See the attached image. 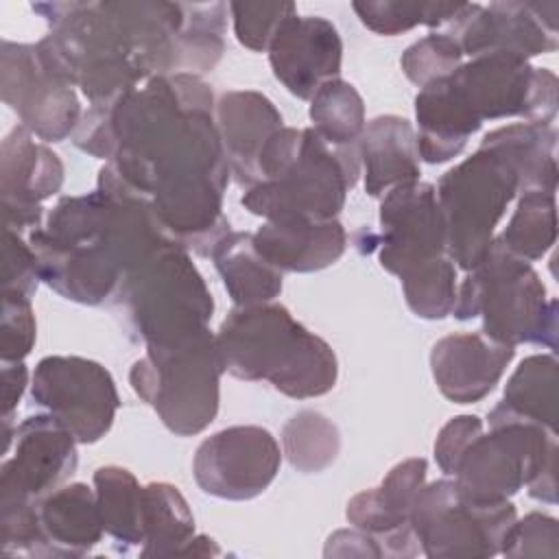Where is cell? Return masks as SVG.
<instances>
[{
	"label": "cell",
	"mask_w": 559,
	"mask_h": 559,
	"mask_svg": "<svg viewBox=\"0 0 559 559\" xmlns=\"http://www.w3.org/2000/svg\"><path fill=\"white\" fill-rule=\"evenodd\" d=\"M266 52L275 79L301 100H310L323 83L341 74L343 41L336 26L321 15L286 17Z\"/></svg>",
	"instance_id": "44dd1931"
},
{
	"label": "cell",
	"mask_w": 559,
	"mask_h": 559,
	"mask_svg": "<svg viewBox=\"0 0 559 559\" xmlns=\"http://www.w3.org/2000/svg\"><path fill=\"white\" fill-rule=\"evenodd\" d=\"M463 2H408V0H356L352 2L358 20L378 35H400L415 26L441 28L459 11Z\"/></svg>",
	"instance_id": "e575fe53"
},
{
	"label": "cell",
	"mask_w": 559,
	"mask_h": 559,
	"mask_svg": "<svg viewBox=\"0 0 559 559\" xmlns=\"http://www.w3.org/2000/svg\"><path fill=\"white\" fill-rule=\"evenodd\" d=\"M26 238L41 282L81 306L118 304L131 273L170 240L148 201L107 164L98 170L96 190L61 197Z\"/></svg>",
	"instance_id": "3957f363"
},
{
	"label": "cell",
	"mask_w": 559,
	"mask_h": 559,
	"mask_svg": "<svg viewBox=\"0 0 559 559\" xmlns=\"http://www.w3.org/2000/svg\"><path fill=\"white\" fill-rule=\"evenodd\" d=\"M74 435L50 413H37L15 426V448L0 467V511L31 507L76 472Z\"/></svg>",
	"instance_id": "ac0fdd59"
},
{
	"label": "cell",
	"mask_w": 559,
	"mask_h": 559,
	"mask_svg": "<svg viewBox=\"0 0 559 559\" xmlns=\"http://www.w3.org/2000/svg\"><path fill=\"white\" fill-rule=\"evenodd\" d=\"M356 148L369 197L382 199L397 186L419 181L421 159L411 120L393 114L369 120Z\"/></svg>",
	"instance_id": "484cf974"
},
{
	"label": "cell",
	"mask_w": 559,
	"mask_h": 559,
	"mask_svg": "<svg viewBox=\"0 0 559 559\" xmlns=\"http://www.w3.org/2000/svg\"><path fill=\"white\" fill-rule=\"evenodd\" d=\"M282 445L284 456L297 472L321 474L341 452V432L323 413L299 411L284 424Z\"/></svg>",
	"instance_id": "836d02e7"
},
{
	"label": "cell",
	"mask_w": 559,
	"mask_h": 559,
	"mask_svg": "<svg viewBox=\"0 0 559 559\" xmlns=\"http://www.w3.org/2000/svg\"><path fill=\"white\" fill-rule=\"evenodd\" d=\"M223 373L216 334L205 328L168 345H148L129 382L173 435L192 437L218 415Z\"/></svg>",
	"instance_id": "ba28073f"
},
{
	"label": "cell",
	"mask_w": 559,
	"mask_h": 559,
	"mask_svg": "<svg viewBox=\"0 0 559 559\" xmlns=\"http://www.w3.org/2000/svg\"><path fill=\"white\" fill-rule=\"evenodd\" d=\"M234 306L273 301L284 286V273L271 266L255 249L253 234L229 231L210 253Z\"/></svg>",
	"instance_id": "83f0119b"
},
{
	"label": "cell",
	"mask_w": 559,
	"mask_h": 559,
	"mask_svg": "<svg viewBox=\"0 0 559 559\" xmlns=\"http://www.w3.org/2000/svg\"><path fill=\"white\" fill-rule=\"evenodd\" d=\"M39 282V262L28 238L4 227L2 293H22L26 297H33Z\"/></svg>",
	"instance_id": "60d3db41"
},
{
	"label": "cell",
	"mask_w": 559,
	"mask_h": 559,
	"mask_svg": "<svg viewBox=\"0 0 559 559\" xmlns=\"http://www.w3.org/2000/svg\"><path fill=\"white\" fill-rule=\"evenodd\" d=\"M426 459H406L393 465L378 487L365 489L347 502V522L378 537L382 557H415L421 552L411 513L426 485Z\"/></svg>",
	"instance_id": "ffe728a7"
},
{
	"label": "cell",
	"mask_w": 559,
	"mask_h": 559,
	"mask_svg": "<svg viewBox=\"0 0 559 559\" xmlns=\"http://www.w3.org/2000/svg\"><path fill=\"white\" fill-rule=\"evenodd\" d=\"M435 188L445 223L448 258L467 273L489 251L500 218L520 194L518 175L496 151L478 146L445 170Z\"/></svg>",
	"instance_id": "30bf717a"
},
{
	"label": "cell",
	"mask_w": 559,
	"mask_h": 559,
	"mask_svg": "<svg viewBox=\"0 0 559 559\" xmlns=\"http://www.w3.org/2000/svg\"><path fill=\"white\" fill-rule=\"evenodd\" d=\"M557 2H463L445 33L469 59L507 52L531 61L557 50Z\"/></svg>",
	"instance_id": "2e32d148"
},
{
	"label": "cell",
	"mask_w": 559,
	"mask_h": 559,
	"mask_svg": "<svg viewBox=\"0 0 559 559\" xmlns=\"http://www.w3.org/2000/svg\"><path fill=\"white\" fill-rule=\"evenodd\" d=\"M500 555L513 559H557L559 557V524L552 515L531 511L522 520L515 518L504 535Z\"/></svg>",
	"instance_id": "f35d334b"
},
{
	"label": "cell",
	"mask_w": 559,
	"mask_h": 559,
	"mask_svg": "<svg viewBox=\"0 0 559 559\" xmlns=\"http://www.w3.org/2000/svg\"><path fill=\"white\" fill-rule=\"evenodd\" d=\"M463 63L459 44L445 31H432L411 44L400 59V66L411 83L419 90L428 83L448 76Z\"/></svg>",
	"instance_id": "8d00e7d4"
},
{
	"label": "cell",
	"mask_w": 559,
	"mask_h": 559,
	"mask_svg": "<svg viewBox=\"0 0 559 559\" xmlns=\"http://www.w3.org/2000/svg\"><path fill=\"white\" fill-rule=\"evenodd\" d=\"M515 356V347L489 341L478 332H456L430 349V371L441 395L454 404L487 397Z\"/></svg>",
	"instance_id": "7402d4cb"
},
{
	"label": "cell",
	"mask_w": 559,
	"mask_h": 559,
	"mask_svg": "<svg viewBox=\"0 0 559 559\" xmlns=\"http://www.w3.org/2000/svg\"><path fill=\"white\" fill-rule=\"evenodd\" d=\"M358 177L356 144L330 146L312 127H282L262 148L258 183L245 190L240 203L264 221H330L341 214Z\"/></svg>",
	"instance_id": "8992f818"
},
{
	"label": "cell",
	"mask_w": 559,
	"mask_h": 559,
	"mask_svg": "<svg viewBox=\"0 0 559 559\" xmlns=\"http://www.w3.org/2000/svg\"><path fill=\"white\" fill-rule=\"evenodd\" d=\"M312 129L330 146H354L358 144L367 118L365 103L358 90L338 79L323 83L310 98L308 109Z\"/></svg>",
	"instance_id": "d6a6232c"
},
{
	"label": "cell",
	"mask_w": 559,
	"mask_h": 559,
	"mask_svg": "<svg viewBox=\"0 0 559 559\" xmlns=\"http://www.w3.org/2000/svg\"><path fill=\"white\" fill-rule=\"evenodd\" d=\"M234 35L240 46L266 52L280 24L297 13L293 2H229Z\"/></svg>",
	"instance_id": "74e56055"
},
{
	"label": "cell",
	"mask_w": 559,
	"mask_h": 559,
	"mask_svg": "<svg viewBox=\"0 0 559 559\" xmlns=\"http://www.w3.org/2000/svg\"><path fill=\"white\" fill-rule=\"evenodd\" d=\"M118 306L131 332L148 345H168L210 328L212 293L190 258L173 240L153 251L127 280Z\"/></svg>",
	"instance_id": "9c48e42d"
},
{
	"label": "cell",
	"mask_w": 559,
	"mask_h": 559,
	"mask_svg": "<svg viewBox=\"0 0 559 559\" xmlns=\"http://www.w3.org/2000/svg\"><path fill=\"white\" fill-rule=\"evenodd\" d=\"M280 465V443L266 428L229 426L201 441L192 459V476L203 493L240 502L264 493Z\"/></svg>",
	"instance_id": "e0dca14e"
},
{
	"label": "cell",
	"mask_w": 559,
	"mask_h": 559,
	"mask_svg": "<svg viewBox=\"0 0 559 559\" xmlns=\"http://www.w3.org/2000/svg\"><path fill=\"white\" fill-rule=\"evenodd\" d=\"M0 87L4 105L37 140L63 142L81 120V103L70 83L50 72L35 44L2 39Z\"/></svg>",
	"instance_id": "9a60e30c"
},
{
	"label": "cell",
	"mask_w": 559,
	"mask_h": 559,
	"mask_svg": "<svg viewBox=\"0 0 559 559\" xmlns=\"http://www.w3.org/2000/svg\"><path fill=\"white\" fill-rule=\"evenodd\" d=\"M380 231L360 229L356 249L378 253L384 271L402 277L406 271L448 255L445 223L437 201V188L413 181L389 190L380 199Z\"/></svg>",
	"instance_id": "5bb4252c"
},
{
	"label": "cell",
	"mask_w": 559,
	"mask_h": 559,
	"mask_svg": "<svg viewBox=\"0 0 559 559\" xmlns=\"http://www.w3.org/2000/svg\"><path fill=\"white\" fill-rule=\"evenodd\" d=\"M557 358L552 354H533L515 367L496 408L557 435Z\"/></svg>",
	"instance_id": "f1b7e54d"
},
{
	"label": "cell",
	"mask_w": 559,
	"mask_h": 559,
	"mask_svg": "<svg viewBox=\"0 0 559 559\" xmlns=\"http://www.w3.org/2000/svg\"><path fill=\"white\" fill-rule=\"evenodd\" d=\"M37 338V323L31 297L22 293H2L0 358L2 362H22Z\"/></svg>",
	"instance_id": "ab89813d"
},
{
	"label": "cell",
	"mask_w": 559,
	"mask_h": 559,
	"mask_svg": "<svg viewBox=\"0 0 559 559\" xmlns=\"http://www.w3.org/2000/svg\"><path fill=\"white\" fill-rule=\"evenodd\" d=\"M216 345L227 373L247 382L266 380L293 400L321 397L338 380L332 345L277 301L234 306L216 332Z\"/></svg>",
	"instance_id": "5b68a950"
},
{
	"label": "cell",
	"mask_w": 559,
	"mask_h": 559,
	"mask_svg": "<svg viewBox=\"0 0 559 559\" xmlns=\"http://www.w3.org/2000/svg\"><path fill=\"white\" fill-rule=\"evenodd\" d=\"M218 135L231 177L242 190L258 183V159L266 142L284 127L277 107L260 92L231 90L216 98Z\"/></svg>",
	"instance_id": "603a6c76"
},
{
	"label": "cell",
	"mask_w": 559,
	"mask_h": 559,
	"mask_svg": "<svg viewBox=\"0 0 559 559\" xmlns=\"http://www.w3.org/2000/svg\"><path fill=\"white\" fill-rule=\"evenodd\" d=\"M103 533L96 493L85 483H66L35 502L33 557H83Z\"/></svg>",
	"instance_id": "cb8c5ba5"
},
{
	"label": "cell",
	"mask_w": 559,
	"mask_h": 559,
	"mask_svg": "<svg viewBox=\"0 0 559 559\" xmlns=\"http://www.w3.org/2000/svg\"><path fill=\"white\" fill-rule=\"evenodd\" d=\"M480 432H483V419L476 415H456L439 430L435 441V463L445 476L450 478L454 476L465 448Z\"/></svg>",
	"instance_id": "b9f144b4"
},
{
	"label": "cell",
	"mask_w": 559,
	"mask_h": 559,
	"mask_svg": "<svg viewBox=\"0 0 559 559\" xmlns=\"http://www.w3.org/2000/svg\"><path fill=\"white\" fill-rule=\"evenodd\" d=\"M31 395L85 445L111 430L120 408L109 369L83 356L41 358L31 376Z\"/></svg>",
	"instance_id": "4fadbf2b"
},
{
	"label": "cell",
	"mask_w": 559,
	"mask_h": 559,
	"mask_svg": "<svg viewBox=\"0 0 559 559\" xmlns=\"http://www.w3.org/2000/svg\"><path fill=\"white\" fill-rule=\"evenodd\" d=\"M496 238L504 249L526 262L542 260L557 240L555 192H520L507 227Z\"/></svg>",
	"instance_id": "1f68e13d"
},
{
	"label": "cell",
	"mask_w": 559,
	"mask_h": 559,
	"mask_svg": "<svg viewBox=\"0 0 559 559\" xmlns=\"http://www.w3.org/2000/svg\"><path fill=\"white\" fill-rule=\"evenodd\" d=\"M94 493L105 533L124 552H140L144 542V485L127 467L103 465L94 472Z\"/></svg>",
	"instance_id": "f546056e"
},
{
	"label": "cell",
	"mask_w": 559,
	"mask_h": 559,
	"mask_svg": "<svg viewBox=\"0 0 559 559\" xmlns=\"http://www.w3.org/2000/svg\"><path fill=\"white\" fill-rule=\"evenodd\" d=\"M48 33L35 44L44 66L105 105L153 76L190 72V2H35Z\"/></svg>",
	"instance_id": "7a4b0ae2"
},
{
	"label": "cell",
	"mask_w": 559,
	"mask_h": 559,
	"mask_svg": "<svg viewBox=\"0 0 559 559\" xmlns=\"http://www.w3.org/2000/svg\"><path fill=\"white\" fill-rule=\"evenodd\" d=\"M454 319H483V336L518 347L522 343L557 345V299L531 262L513 255L493 238L485 258L456 286Z\"/></svg>",
	"instance_id": "52a82bcc"
},
{
	"label": "cell",
	"mask_w": 559,
	"mask_h": 559,
	"mask_svg": "<svg viewBox=\"0 0 559 559\" xmlns=\"http://www.w3.org/2000/svg\"><path fill=\"white\" fill-rule=\"evenodd\" d=\"M480 146L496 151L515 170L520 192H557V131L552 124L513 122L489 131Z\"/></svg>",
	"instance_id": "4316f807"
},
{
	"label": "cell",
	"mask_w": 559,
	"mask_h": 559,
	"mask_svg": "<svg viewBox=\"0 0 559 559\" xmlns=\"http://www.w3.org/2000/svg\"><path fill=\"white\" fill-rule=\"evenodd\" d=\"M28 386V369L22 362H2V384H0V406L2 419H11L24 391Z\"/></svg>",
	"instance_id": "ee69618b"
},
{
	"label": "cell",
	"mask_w": 559,
	"mask_h": 559,
	"mask_svg": "<svg viewBox=\"0 0 559 559\" xmlns=\"http://www.w3.org/2000/svg\"><path fill=\"white\" fill-rule=\"evenodd\" d=\"M400 282L404 301L415 317L437 321L452 314L459 284L456 264L448 255L406 271Z\"/></svg>",
	"instance_id": "d590c367"
},
{
	"label": "cell",
	"mask_w": 559,
	"mask_h": 559,
	"mask_svg": "<svg viewBox=\"0 0 559 559\" xmlns=\"http://www.w3.org/2000/svg\"><path fill=\"white\" fill-rule=\"evenodd\" d=\"M216 98L199 74H159L105 105H90L72 133L79 151L105 159L148 201L164 234L210 258L231 231L223 214L229 162L218 135Z\"/></svg>",
	"instance_id": "6da1fadb"
},
{
	"label": "cell",
	"mask_w": 559,
	"mask_h": 559,
	"mask_svg": "<svg viewBox=\"0 0 559 559\" xmlns=\"http://www.w3.org/2000/svg\"><path fill=\"white\" fill-rule=\"evenodd\" d=\"M557 76L507 52L461 63L415 96L417 151L428 164L454 159L485 120L522 118L550 124L557 116Z\"/></svg>",
	"instance_id": "277c9868"
},
{
	"label": "cell",
	"mask_w": 559,
	"mask_h": 559,
	"mask_svg": "<svg viewBox=\"0 0 559 559\" xmlns=\"http://www.w3.org/2000/svg\"><path fill=\"white\" fill-rule=\"evenodd\" d=\"M487 421L489 432L474 437L452 478L459 491L474 502H502L557 461V435L496 406Z\"/></svg>",
	"instance_id": "8fae6325"
},
{
	"label": "cell",
	"mask_w": 559,
	"mask_h": 559,
	"mask_svg": "<svg viewBox=\"0 0 559 559\" xmlns=\"http://www.w3.org/2000/svg\"><path fill=\"white\" fill-rule=\"evenodd\" d=\"M194 537V515L170 483L144 485V542L140 557H177Z\"/></svg>",
	"instance_id": "4dcf8cb0"
},
{
	"label": "cell",
	"mask_w": 559,
	"mask_h": 559,
	"mask_svg": "<svg viewBox=\"0 0 559 559\" xmlns=\"http://www.w3.org/2000/svg\"><path fill=\"white\" fill-rule=\"evenodd\" d=\"M515 518L511 500L474 502L459 491L454 478L445 476L424 485L411 526L421 555L430 559H487L500 555Z\"/></svg>",
	"instance_id": "7c38bea8"
},
{
	"label": "cell",
	"mask_w": 559,
	"mask_h": 559,
	"mask_svg": "<svg viewBox=\"0 0 559 559\" xmlns=\"http://www.w3.org/2000/svg\"><path fill=\"white\" fill-rule=\"evenodd\" d=\"M325 557H382V548L378 537L360 531V528H341L332 533L323 548Z\"/></svg>",
	"instance_id": "7bdbcfd3"
},
{
	"label": "cell",
	"mask_w": 559,
	"mask_h": 559,
	"mask_svg": "<svg viewBox=\"0 0 559 559\" xmlns=\"http://www.w3.org/2000/svg\"><path fill=\"white\" fill-rule=\"evenodd\" d=\"M253 245L280 273H317L343 258L347 231L338 218H273L253 231Z\"/></svg>",
	"instance_id": "d4e9b609"
},
{
	"label": "cell",
	"mask_w": 559,
	"mask_h": 559,
	"mask_svg": "<svg viewBox=\"0 0 559 559\" xmlns=\"http://www.w3.org/2000/svg\"><path fill=\"white\" fill-rule=\"evenodd\" d=\"M63 186L59 155L22 124L13 127L0 146V197L4 227L28 234L44 225L41 203Z\"/></svg>",
	"instance_id": "d6986e66"
}]
</instances>
